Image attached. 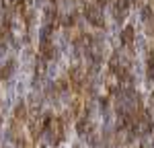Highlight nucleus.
I'll return each mask as SVG.
<instances>
[{"instance_id": "obj_1", "label": "nucleus", "mask_w": 154, "mask_h": 148, "mask_svg": "<svg viewBox=\"0 0 154 148\" xmlns=\"http://www.w3.org/2000/svg\"><path fill=\"white\" fill-rule=\"evenodd\" d=\"M136 31H134V27L128 25V27H123V31H121V43L125 45V48H134V43H136V35H134Z\"/></svg>"}, {"instance_id": "obj_2", "label": "nucleus", "mask_w": 154, "mask_h": 148, "mask_svg": "<svg viewBox=\"0 0 154 148\" xmlns=\"http://www.w3.org/2000/svg\"><path fill=\"white\" fill-rule=\"evenodd\" d=\"M27 113H29V111H27V105H25V103H19V105L14 107V119H17V122H25V119H27Z\"/></svg>"}, {"instance_id": "obj_3", "label": "nucleus", "mask_w": 154, "mask_h": 148, "mask_svg": "<svg viewBox=\"0 0 154 148\" xmlns=\"http://www.w3.org/2000/svg\"><path fill=\"white\" fill-rule=\"evenodd\" d=\"M12 72H14V62L8 60L4 66H2V68H0V78H8Z\"/></svg>"}]
</instances>
